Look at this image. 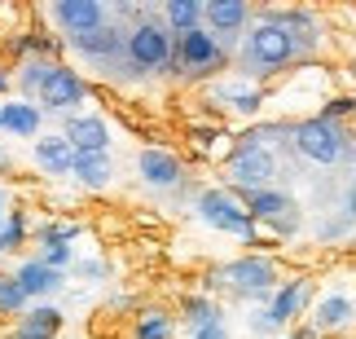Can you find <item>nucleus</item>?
<instances>
[{
    "label": "nucleus",
    "mask_w": 356,
    "mask_h": 339,
    "mask_svg": "<svg viewBox=\"0 0 356 339\" xmlns=\"http://www.w3.org/2000/svg\"><path fill=\"white\" fill-rule=\"evenodd\" d=\"M62 331V313L53 304H40L31 313H22V322L13 326V339H58Z\"/></svg>",
    "instance_id": "nucleus-18"
},
{
    "label": "nucleus",
    "mask_w": 356,
    "mask_h": 339,
    "mask_svg": "<svg viewBox=\"0 0 356 339\" xmlns=\"http://www.w3.org/2000/svg\"><path fill=\"white\" fill-rule=\"evenodd\" d=\"M229 287H238L242 295H268L273 287H277V265L268 260V255H242V260L225 265L220 274Z\"/></svg>",
    "instance_id": "nucleus-7"
},
{
    "label": "nucleus",
    "mask_w": 356,
    "mask_h": 339,
    "mask_svg": "<svg viewBox=\"0 0 356 339\" xmlns=\"http://www.w3.org/2000/svg\"><path fill=\"white\" fill-rule=\"evenodd\" d=\"M13 278H18V287L26 291V300H44V295H53V291L62 287V274H58V269H49L44 260H22Z\"/></svg>",
    "instance_id": "nucleus-15"
},
{
    "label": "nucleus",
    "mask_w": 356,
    "mask_h": 339,
    "mask_svg": "<svg viewBox=\"0 0 356 339\" xmlns=\"http://www.w3.org/2000/svg\"><path fill=\"white\" fill-rule=\"evenodd\" d=\"M22 242H26V216L22 212H9L5 225H0V255H5V251H18Z\"/></svg>",
    "instance_id": "nucleus-24"
},
{
    "label": "nucleus",
    "mask_w": 356,
    "mask_h": 339,
    "mask_svg": "<svg viewBox=\"0 0 356 339\" xmlns=\"http://www.w3.org/2000/svg\"><path fill=\"white\" fill-rule=\"evenodd\" d=\"M168 66H181V71H189V75H211V71L225 66V49H220V40H216L207 26H194V31L172 40V62Z\"/></svg>",
    "instance_id": "nucleus-3"
},
{
    "label": "nucleus",
    "mask_w": 356,
    "mask_h": 339,
    "mask_svg": "<svg viewBox=\"0 0 356 339\" xmlns=\"http://www.w3.org/2000/svg\"><path fill=\"white\" fill-rule=\"evenodd\" d=\"M40 260H44L49 269H58V274H62V269L71 265V247H44V255H40Z\"/></svg>",
    "instance_id": "nucleus-29"
},
{
    "label": "nucleus",
    "mask_w": 356,
    "mask_h": 339,
    "mask_svg": "<svg viewBox=\"0 0 356 339\" xmlns=\"http://www.w3.org/2000/svg\"><path fill=\"white\" fill-rule=\"evenodd\" d=\"M291 58H295V36H291V26H286V22L264 18V22L251 26V36H246V49H242L246 71L273 75V71H282Z\"/></svg>",
    "instance_id": "nucleus-1"
},
{
    "label": "nucleus",
    "mask_w": 356,
    "mask_h": 339,
    "mask_svg": "<svg viewBox=\"0 0 356 339\" xmlns=\"http://www.w3.org/2000/svg\"><path fill=\"white\" fill-rule=\"evenodd\" d=\"M71 176L84 189H106V185H111V176H115V164H111V155H75Z\"/></svg>",
    "instance_id": "nucleus-20"
},
{
    "label": "nucleus",
    "mask_w": 356,
    "mask_h": 339,
    "mask_svg": "<svg viewBox=\"0 0 356 339\" xmlns=\"http://www.w3.org/2000/svg\"><path fill=\"white\" fill-rule=\"evenodd\" d=\"M0 128H5L9 137L35 141L40 137V106H31V102H5V106H0Z\"/></svg>",
    "instance_id": "nucleus-17"
},
{
    "label": "nucleus",
    "mask_w": 356,
    "mask_h": 339,
    "mask_svg": "<svg viewBox=\"0 0 356 339\" xmlns=\"http://www.w3.org/2000/svg\"><path fill=\"white\" fill-rule=\"evenodd\" d=\"M185 322H189L194 331L216 326V308H211V300H202V295H189V300H185Z\"/></svg>",
    "instance_id": "nucleus-26"
},
{
    "label": "nucleus",
    "mask_w": 356,
    "mask_h": 339,
    "mask_svg": "<svg viewBox=\"0 0 356 339\" xmlns=\"http://www.w3.org/2000/svg\"><path fill=\"white\" fill-rule=\"evenodd\" d=\"M9 88V71H5V66H0V93H5Z\"/></svg>",
    "instance_id": "nucleus-33"
},
{
    "label": "nucleus",
    "mask_w": 356,
    "mask_h": 339,
    "mask_svg": "<svg viewBox=\"0 0 356 339\" xmlns=\"http://www.w3.org/2000/svg\"><path fill=\"white\" fill-rule=\"evenodd\" d=\"M123 49H128V62L136 71H159V66L172 62V31L163 22H136L123 40Z\"/></svg>",
    "instance_id": "nucleus-4"
},
{
    "label": "nucleus",
    "mask_w": 356,
    "mask_h": 339,
    "mask_svg": "<svg viewBox=\"0 0 356 339\" xmlns=\"http://www.w3.org/2000/svg\"><path fill=\"white\" fill-rule=\"evenodd\" d=\"M348 322H352V300H343V295H330V300L317 304V326H321V331L348 326Z\"/></svg>",
    "instance_id": "nucleus-22"
},
{
    "label": "nucleus",
    "mask_w": 356,
    "mask_h": 339,
    "mask_svg": "<svg viewBox=\"0 0 356 339\" xmlns=\"http://www.w3.org/2000/svg\"><path fill=\"white\" fill-rule=\"evenodd\" d=\"M136 339H172V317L163 313V308H145L141 317H136Z\"/></svg>",
    "instance_id": "nucleus-23"
},
{
    "label": "nucleus",
    "mask_w": 356,
    "mask_h": 339,
    "mask_svg": "<svg viewBox=\"0 0 356 339\" xmlns=\"http://www.w3.org/2000/svg\"><path fill=\"white\" fill-rule=\"evenodd\" d=\"M75 234H79V225H44L40 229V247H71Z\"/></svg>",
    "instance_id": "nucleus-28"
},
{
    "label": "nucleus",
    "mask_w": 356,
    "mask_h": 339,
    "mask_svg": "<svg viewBox=\"0 0 356 339\" xmlns=\"http://www.w3.org/2000/svg\"><path fill=\"white\" fill-rule=\"evenodd\" d=\"M202 22H207L211 36H234L246 22V5L242 0H207L202 5Z\"/></svg>",
    "instance_id": "nucleus-16"
},
{
    "label": "nucleus",
    "mask_w": 356,
    "mask_h": 339,
    "mask_svg": "<svg viewBox=\"0 0 356 339\" xmlns=\"http://www.w3.org/2000/svg\"><path fill=\"white\" fill-rule=\"evenodd\" d=\"M49 13H53V22H58V26H66V36H84V31L106 26L102 0H58Z\"/></svg>",
    "instance_id": "nucleus-12"
},
{
    "label": "nucleus",
    "mask_w": 356,
    "mask_h": 339,
    "mask_svg": "<svg viewBox=\"0 0 356 339\" xmlns=\"http://www.w3.org/2000/svg\"><path fill=\"white\" fill-rule=\"evenodd\" d=\"M194 212H198V221L202 225H211V229H220V234H238L246 242H255V221H251V212L238 203V194H229V189H202L198 203H194Z\"/></svg>",
    "instance_id": "nucleus-2"
},
{
    "label": "nucleus",
    "mask_w": 356,
    "mask_h": 339,
    "mask_svg": "<svg viewBox=\"0 0 356 339\" xmlns=\"http://www.w3.org/2000/svg\"><path fill=\"white\" fill-rule=\"evenodd\" d=\"M136 172H141V181L145 185H154V189H172V185H181V159H176L172 150H159V145H149V150H141V159H136Z\"/></svg>",
    "instance_id": "nucleus-13"
},
{
    "label": "nucleus",
    "mask_w": 356,
    "mask_h": 339,
    "mask_svg": "<svg viewBox=\"0 0 356 339\" xmlns=\"http://www.w3.org/2000/svg\"><path fill=\"white\" fill-rule=\"evenodd\" d=\"M352 216H356V194H352Z\"/></svg>",
    "instance_id": "nucleus-35"
},
{
    "label": "nucleus",
    "mask_w": 356,
    "mask_h": 339,
    "mask_svg": "<svg viewBox=\"0 0 356 339\" xmlns=\"http://www.w3.org/2000/svg\"><path fill=\"white\" fill-rule=\"evenodd\" d=\"M291 339H308V335H304V331H299V335H291Z\"/></svg>",
    "instance_id": "nucleus-34"
},
{
    "label": "nucleus",
    "mask_w": 356,
    "mask_h": 339,
    "mask_svg": "<svg viewBox=\"0 0 356 339\" xmlns=\"http://www.w3.org/2000/svg\"><path fill=\"white\" fill-rule=\"evenodd\" d=\"M62 137L71 141L75 155H111V128L102 115H71Z\"/></svg>",
    "instance_id": "nucleus-10"
},
{
    "label": "nucleus",
    "mask_w": 356,
    "mask_h": 339,
    "mask_svg": "<svg viewBox=\"0 0 356 339\" xmlns=\"http://www.w3.org/2000/svg\"><path fill=\"white\" fill-rule=\"evenodd\" d=\"M5 216H9V203H5V189H0V225H5Z\"/></svg>",
    "instance_id": "nucleus-32"
},
{
    "label": "nucleus",
    "mask_w": 356,
    "mask_h": 339,
    "mask_svg": "<svg viewBox=\"0 0 356 339\" xmlns=\"http://www.w3.org/2000/svg\"><path fill=\"white\" fill-rule=\"evenodd\" d=\"M40 106L44 111H71V106H79L88 97V84L79 79V71H71V66H62V62H53V71H49V79L40 84Z\"/></svg>",
    "instance_id": "nucleus-8"
},
{
    "label": "nucleus",
    "mask_w": 356,
    "mask_h": 339,
    "mask_svg": "<svg viewBox=\"0 0 356 339\" xmlns=\"http://www.w3.org/2000/svg\"><path fill=\"white\" fill-rule=\"evenodd\" d=\"M22 308H26V291L18 287V278H13V274H0V313H22Z\"/></svg>",
    "instance_id": "nucleus-25"
},
{
    "label": "nucleus",
    "mask_w": 356,
    "mask_h": 339,
    "mask_svg": "<svg viewBox=\"0 0 356 339\" xmlns=\"http://www.w3.org/2000/svg\"><path fill=\"white\" fill-rule=\"evenodd\" d=\"M163 22H168L172 36H185L194 26H202V5L198 0H168L163 5Z\"/></svg>",
    "instance_id": "nucleus-21"
},
{
    "label": "nucleus",
    "mask_w": 356,
    "mask_h": 339,
    "mask_svg": "<svg viewBox=\"0 0 356 339\" xmlns=\"http://www.w3.org/2000/svg\"><path fill=\"white\" fill-rule=\"evenodd\" d=\"M356 111V97H334L330 106H325V124H330L334 115H352Z\"/></svg>",
    "instance_id": "nucleus-30"
},
{
    "label": "nucleus",
    "mask_w": 356,
    "mask_h": 339,
    "mask_svg": "<svg viewBox=\"0 0 356 339\" xmlns=\"http://www.w3.org/2000/svg\"><path fill=\"white\" fill-rule=\"evenodd\" d=\"M246 212H251V221H264V225L277 229V234H295V225H299L295 198L282 194V189H259V194H251Z\"/></svg>",
    "instance_id": "nucleus-9"
},
{
    "label": "nucleus",
    "mask_w": 356,
    "mask_h": 339,
    "mask_svg": "<svg viewBox=\"0 0 356 339\" xmlns=\"http://www.w3.org/2000/svg\"><path fill=\"white\" fill-rule=\"evenodd\" d=\"M308 295H312L308 282H286V287L273 295V304L264 308V313H255L251 326H255V331H277V326H286V322H291L299 308L308 304Z\"/></svg>",
    "instance_id": "nucleus-11"
},
{
    "label": "nucleus",
    "mask_w": 356,
    "mask_h": 339,
    "mask_svg": "<svg viewBox=\"0 0 356 339\" xmlns=\"http://www.w3.org/2000/svg\"><path fill=\"white\" fill-rule=\"evenodd\" d=\"M31 155H35V168L44 176H71L75 150H71V141H66L62 132H53V137H35Z\"/></svg>",
    "instance_id": "nucleus-14"
},
{
    "label": "nucleus",
    "mask_w": 356,
    "mask_h": 339,
    "mask_svg": "<svg viewBox=\"0 0 356 339\" xmlns=\"http://www.w3.org/2000/svg\"><path fill=\"white\" fill-rule=\"evenodd\" d=\"M71 49L84 53V58H115V53H123V36L115 26H97V31L71 36Z\"/></svg>",
    "instance_id": "nucleus-19"
},
{
    "label": "nucleus",
    "mask_w": 356,
    "mask_h": 339,
    "mask_svg": "<svg viewBox=\"0 0 356 339\" xmlns=\"http://www.w3.org/2000/svg\"><path fill=\"white\" fill-rule=\"evenodd\" d=\"M225 176H229L234 189L259 194V189H268V181L277 176V164H273V155L264 145H238V150L229 155V164H225Z\"/></svg>",
    "instance_id": "nucleus-5"
},
{
    "label": "nucleus",
    "mask_w": 356,
    "mask_h": 339,
    "mask_svg": "<svg viewBox=\"0 0 356 339\" xmlns=\"http://www.w3.org/2000/svg\"><path fill=\"white\" fill-rule=\"evenodd\" d=\"M295 145H299L304 159L325 164V168L343 159V132H339L334 124H325V119H304V124L295 128Z\"/></svg>",
    "instance_id": "nucleus-6"
},
{
    "label": "nucleus",
    "mask_w": 356,
    "mask_h": 339,
    "mask_svg": "<svg viewBox=\"0 0 356 339\" xmlns=\"http://www.w3.org/2000/svg\"><path fill=\"white\" fill-rule=\"evenodd\" d=\"M194 339H229V331L216 322V326H207V331H194Z\"/></svg>",
    "instance_id": "nucleus-31"
},
{
    "label": "nucleus",
    "mask_w": 356,
    "mask_h": 339,
    "mask_svg": "<svg viewBox=\"0 0 356 339\" xmlns=\"http://www.w3.org/2000/svg\"><path fill=\"white\" fill-rule=\"evenodd\" d=\"M49 71H53V62H26V66H22V75H18L22 93H40V84L49 79Z\"/></svg>",
    "instance_id": "nucleus-27"
}]
</instances>
